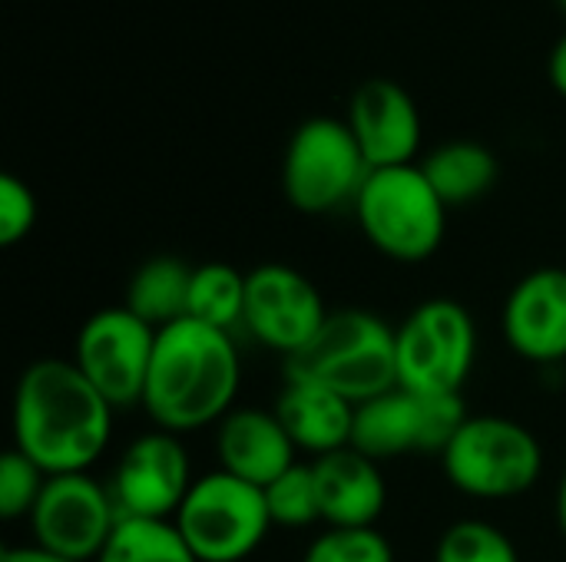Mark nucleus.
<instances>
[{"instance_id":"nucleus-17","label":"nucleus","mask_w":566,"mask_h":562,"mask_svg":"<svg viewBox=\"0 0 566 562\" xmlns=\"http://www.w3.org/2000/svg\"><path fill=\"white\" fill-rule=\"evenodd\" d=\"M318 510L328 527L358 530L375 527L388 503V487L381 477V464L368 460L355 447L325 454L312 460Z\"/></svg>"},{"instance_id":"nucleus-4","label":"nucleus","mask_w":566,"mask_h":562,"mask_svg":"<svg viewBox=\"0 0 566 562\" xmlns=\"http://www.w3.org/2000/svg\"><path fill=\"white\" fill-rule=\"evenodd\" d=\"M355 219L361 235L391 262H428L448 232V205L418 162L375 169L358 199Z\"/></svg>"},{"instance_id":"nucleus-25","label":"nucleus","mask_w":566,"mask_h":562,"mask_svg":"<svg viewBox=\"0 0 566 562\" xmlns=\"http://www.w3.org/2000/svg\"><path fill=\"white\" fill-rule=\"evenodd\" d=\"M302 562H395V550L385 533L375 527H358V530H338L328 527L318 533Z\"/></svg>"},{"instance_id":"nucleus-7","label":"nucleus","mask_w":566,"mask_h":562,"mask_svg":"<svg viewBox=\"0 0 566 562\" xmlns=\"http://www.w3.org/2000/svg\"><path fill=\"white\" fill-rule=\"evenodd\" d=\"M368 176L371 169L345 119L312 116L285 146L282 192L305 215H325L348 202L355 205Z\"/></svg>"},{"instance_id":"nucleus-3","label":"nucleus","mask_w":566,"mask_h":562,"mask_svg":"<svg viewBox=\"0 0 566 562\" xmlns=\"http://www.w3.org/2000/svg\"><path fill=\"white\" fill-rule=\"evenodd\" d=\"M285 381L318 384L355 407L398 388V328L365 308L332 311L322 331L285 361Z\"/></svg>"},{"instance_id":"nucleus-1","label":"nucleus","mask_w":566,"mask_h":562,"mask_svg":"<svg viewBox=\"0 0 566 562\" xmlns=\"http://www.w3.org/2000/svg\"><path fill=\"white\" fill-rule=\"evenodd\" d=\"M113 414L73 361L40 358L23 368L13 388V447L46 477L90 474L109 450Z\"/></svg>"},{"instance_id":"nucleus-15","label":"nucleus","mask_w":566,"mask_h":562,"mask_svg":"<svg viewBox=\"0 0 566 562\" xmlns=\"http://www.w3.org/2000/svg\"><path fill=\"white\" fill-rule=\"evenodd\" d=\"M348 129L355 132L368 169L411 166L421 149V113L405 86L395 79H368L355 89L348 106Z\"/></svg>"},{"instance_id":"nucleus-29","label":"nucleus","mask_w":566,"mask_h":562,"mask_svg":"<svg viewBox=\"0 0 566 562\" xmlns=\"http://www.w3.org/2000/svg\"><path fill=\"white\" fill-rule=\"evenodd\" d=\"M551 83L560 96H566V33L551 53Z\"/></svg>"},{"instance_id":"nucleus-13","label":"nucleus","mask_w":566,"mask_h":562,"mask_svg":"<svg viewBox=\"0 0 566 562\" xmlns=\"http://www.w3.org/2000/svg\"><path fill=\"white\" fill-rule=\"evenodd\" d=\"M328 315L332 311L325 308L322 291L298 268L265 262L249 272L242 328L285 361L322 331Z\"/></svg>"},{"instance_id":"nucleus-9","label":"nucleus","mask_w":566,"mask_h":562,"mask_svg":"<svg viewBox=\"0 0 566 562\" xmlns=\"http://www.w3.org/2000/svg\"><path fill=\"white\" fill-rule=\"evenodd\" d=\"M468 417L471 414L461 394L421 397L405 388H395L355 407L352 447L375 464L408 454L441 457Z\"/></svg>"},{"instance_id":"nucleus-27","label":"nucleus","mask_w":566,"mask_h":562,"mask_svg":"<svg viewBox=\"0 0 566 562\" xmlns=\"http://www.w3.org/2000/svg\"><path fill=\"white\" fill-rule=\"evenodd\" d=\"M36 225V195L33 189L13 176V172H3L0 176V245L3 248H13L20 245Z\"/></svg>"},{"instance_id":"nucleus-14","label":"nucleus","mask_w":566,"mask_h":562,"mask_svg":"<svg viewBox=\"0 0 566 562\" xmlns=\"http://www.w3.org/2000/svg\"><path fill=\"white\" fill-rule=\"evenodd\" d=\"M501 331L511 351L531 364L566 361V268L527 272L504 301Z\"/></svg>"},{"instance_id":"nucleus-5","label":"nucleus","mask_w":566,"mask_h":562,"mask_svg":"<svg viewBox=\"0 0 566 562\" xmlns=\"http://www.w3.org/2000/svg\"><path fill=\"white\" fill-rule=\"evenodd\" d=\"M444 477L474 500H514L537 487L544 447L531 427L501 414H471L441 454Z\"/></svg>"},{"instance_id":"nucleus-6","label":"nucleus","mask_w":566,"mask_h":562,"mask_svg":"<svg viewBox=\"0 0 566 562\" xmlns=\"http://www.w3.org/2000/svg\"><path fill=\"white\" fill-rule=\"evenodd\" d=\"M182 543L199 562H245L272 533L265 490L226 470L196 477L172 517Z\"/></svg>"},{"instance_id":"nucleus-2","label":"nucleus","mask_w":566,"mask_h":562,"mask_svg":"<svg viewBox=\"0 0 566 562\" xmlns=\"http://www.w3.org/2000/svg\"><path fill=\"white\" fill-rule=\"evenodd\" d=\"M242 361L232 335L182 318L156 331L143 411L166 434H192L235 411Z\"/></svg>"},{"instance_id":"nucleus-11","label":"nucleus","mask_w":566,"mask_h":562,"mask_svg":"<svg viewBox=\"0 0 566 562\" xmlns=\"http://www.w3.org/2000/svg\"><path fill=\"white\" fill-rule=\"evenodd\" d=\"M27 520L36 547L63 560L96 562L119 523V510L109 487L90 474H63L46 477V487Z\"/></svg>"},{"instance_id":"nucleus-26","label":"nucleus","mask_w":566,"mask_h":562,"mask_svg":"<svg viewBox=\"0 0 566 562\" xmlns=\"http://www.w3.org/2000/svg\"><path fill=\"white\" fill-rule=\"evenodd\" d=\"M43 487H46V474L17 447H10L0 457V517L7 523L30 517Z\"/></svg>"},{"instance_id":"nucleus-19","label":"nucleus","mask_w":566,"mask_h":562,"mask_svg":"<svg viewBox=\"0 0 566 562\" xmlns=\"http://www.w3.org/2000/svg\"><path fill=\"white\" fill-rule=\"evenodd\" d=\"M421 169L448 209L484 199L501 176L497 156L474 139H454V142L431 149L424 156Z\"/></svg>"},{"instance_id":"nucleus-21","label":"nucleus","mask_w":566,"mask_h":562,"mask_svg":"<svg viewBox=\"0 0 566 562\" xmlns=\"http://www.w3.org/2000/svg\"><path fill=\"white\" fill-rule=\"evenodd\" d=\"M245 291L249 275L229 262H206L192 268L189 288V318L232 335L245 321Z\"/></svg>"},{"instance_id":"nucleus-8","label":"nucleus","mask_w":566,"mask_h":562,"mask_svg":"<svg viewBox=\"0 0 566 562\" xmlns=\"http://www.w3.org/2000/svg\"><path fill=\"white\" fill-rule=\"evenodd\" d=\"M478 361V325L451 298L418 305L398 325V388L421 397L461 394Z\"/></svg>"},{"instance_id":"nucleus-16","label":"nucleus","mask_w":566,"mask_h":562,"mask_svg":"<svg viewBox=\"0 0 566 562\" xmlns=\"http://www.w3.org/2000/svg\"><path fill=\"white\" fill-rule=\"evenodd\" d=\"M216 454H219V470L262 490L298 464L295 460L298 450L285 434L282 421L275 417V411H262V407L229 411L216 427Z\"/></svg>"},{"instance_id":"nucleus-28","label":"nucleus","mask_w":566,"mask_h":562,"mask_svg":"<svg viewBox=\"0 0 566 562\" xmlns=\"http://www.w3.org/2000/svg\"><path fill=\"white\" fill-rule=\"evenodd\" d=\"M0 562H73V560H63V556H56V553H50V550H43V547L30 543V547H3V550H0Z\"/></svg>"},{"instance_id":"nucleus-23","label":"nucleus","mask_w":566,"mask_h":562,"mask_svg":"<svg viewBox=\"0 0 566 562\" xmlns=\"http://www.w3.org/2000/svg\"><path fill=\"white\" fill-rule=\"evenodd\" d=\"M434 562H521V553L501 527L488 520H458L441 533Z\"/></svg>"},{"instance_id":"nucleus-24","label":"nucleus","mask_w":566,"mask_h":562,"mask_svg":"<svg viewBox=\"0 0 566 562\" xmlns=\"http://www.w3.org/2000/svg\"><path fill=\"white\" fill-rule=\"evenodd\" d=\"M265 503H269V517L275 527L302 530V527H312L315 520H322L312 464H295L279 480H272L265 487Z\"/></svg>"},{"instance_id":"nucleus-10","label":"nucleus","mask_w":566,"mask_h":562,"mask_svg":"<svg viewBox=\"0 0 566 562\" xmlns=\"http://www.w3.org/2000/svg\"><path fill=\"white\" fill-rule=\"evenodd\" d=\"M156 351V328L136 318L126 305L93 311L73 344V364L109 401L113 411L143 404L149 364Z\"/></svg>"},{"instance_id":"nucleus-30","label":"nucleus","mask_w":566,"mask_h":562,"mask_svg":"<svg viewBox=\"0 0 566 562\" xmlns=\"http://www.w3.org/2000/svg\"><path fill=\"white\" fill-rule=\"evenodd\" d=\"M557 523H560V533L566 537V470L560 477V490H557Z\"/></svg>"},{"instance_id":"nucleus-18","label":"nucleus","mask_w":566,"mask_h":562,"mask_svg":"<svg viewBox=\"0 0 566 562\" xmlns=\"http://www.w3.org/2000/svg\"><path fill=\"white\" fill-rule=\"evenodd\" d=\"M275 417L292 437L295 450L325 457L352 447L355 431V404L308 381H285Z\"/></svg>"},{"instance_id":"nucleus-12","label":"nucleus","mask_w":566,"mask_h":562,"mask_svg":"<svg viewBox=\"0 0 566 562\" xmlns=\"http://www.w3.org/2000/svg\"><path fill=\"white\" fill-rule=\"evenodd\" d=\"M192 484V460L182 437L149 431L119 454L109 494L119 520H172Z\"/></svg>"},{"instance_id":"nucleus-20","label":"nucleus","mask_w":566,"mask_h":562,"mask_svg":"<svg viewBox=\"0 0 566 562\" xmlns=\"http://www.w3.org/2000/svg\"><path fill=\"white\" fill-rule=\"evenodd\" d=\"M189 288L192 265H186L176 255H156L133 272L123 305L159 331L166 325L189 318Z\"/></svg>"},{"instance_id":"nucleus-31","label":"nucleus","mask_w":566,"mask_h":562,"mask_svg":"<svg viewBox=\"0 0 566 562\" xmlns=\"http://www.w3.org/2000/svg\"><path fill=\"white\" fill-rule=\"evenodd\" d=\"M560 3H564V10H566V0H560Z\"/></svg>"},{"instance_id":"nucleus-22","label":"nucleus","mask_w":566,"mask_h":562,"mask_svg":"<svg viewBox=\"0 0 566 562\" xmlns=\"http://www.w3.org/2000/svg\"><path fill=\"white\" fill-rule=\"evenodd\" d=\"M96 562H199L172 520H119Z\"/></svg>"}]
</instances>
